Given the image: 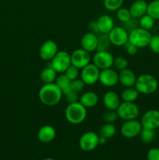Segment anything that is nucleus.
I'll use <instances>...</instances> for the list:
<instances>
[{
    "label": "nucleus",
    "mask_w": 159,
    "mask_h": 160,
    "mask_svg": "<svg viewBox=\"0 0 159 160\" xmlns=\"http://www.w3.org/2000/svg\"><path fill=\"white\" fill-rule=\"evenodd\" d=\"M137 78L134 72L130 69H124L118 73V82L124 88L134 87Z\"/></svg>",
    "instance_id": "17"
},
{
    "label": "nucleus",
    "mask_w": 159,
    "mask_h": 160,
    "mask_svg": "<svg viewBox=\"0 0 159 160\" xmlns=\"http://www.w3.org/2000/svg\"><path fill=\"white\" fill-rule=\"evenodd\" d=\"M116 112L118 118L123 120H136L140 114V109L134 102H123L117 108Z\"/></svg>",
    "instance_id": "5"
},
{
    "label": "nucleus",
    "mask_w": 159,
    "mask_h": 160,
    "mask_svg": "<svg viewBox=\"0 0 159 160\" xmlns=\"http://www.w3.org/2000/svg\"><path fill=\"white\" fill-rule=\"evenodd\" d=\"M87 110L80 102L70 103L65 109V117L72 124H80L87 118Z\"/></svg>",
    "instance_id": "2"
},
{
    "label": "nucleus",
    "mask_w": 159,
    "mask_h": 160,
    "mask_svg": "<svg viewBox=\"0 0 159 160\" xmlns=\"http://www.w3.org/2000/svg\"><path fill=\"white\" fill-rule=\"evenodd\" d=\"M154 20H155L153 19L151 16H149L148 14H145L139 19V26L143 29L149 31L154 27Z\"/></svg>",
    "instance_id": "30"
},
{
    "label": "nucleus",
    "mask_w": 159,
    "mask_h": 160,
    "mask_svg": "<svg viewBox=\"0 0 159 160\" xmlns=\"http://www.w3.org/2000/svg\"><path fill=\"white\" fill-rule=\"evenodd\" d=\"M80 45L83 49L88 52H94L98 47V34L91 32H87L81 37Z\"/></svg>",
    "instance_id": "16"
},
{
    "label": "nucleus",
    "mask_w": 159,
    "mask_h": 160,
    "mask_svg": "<svg viewBox=\"0 0 159 160\" xmlns=\"http://www.w3.org/2000/svg\"><path fill=\"white\" fill-rule=\"evenodd\" d=\"M117 132L116 127L112 123H106L101 126L99 130V136L104 138L108 140L109 138H112L115 135Z\"/></svg>",
    "instance_id": "26"
},
{
    "label": "nucleus",
    "mask_w": 159,
    "mask_h": 160,
    "mask_svg": "<svg viewBox=\"0 0 159 160\" xmlns=\"http://www.w3.org/2000/svg\"><path fill=\"white\" fill-rule=\"evenodd\" d=\"M102 119L105 123H112L116 121L118 119V114L115 110H110L107 109L105 112L102 113Z\"/></svg>",
    "instance_id": "34"
},
{
    "label": "nucleus",
    "mask_w": 159,
    "mask_h": 160,
    "mask_svg": "<svg viewBox=\"0 0 159 160\" xmlns=\"http://www.w3.org/2000/svg\"><path fill=\"white\" fill-rule=\"evenodd\" d=\"M98 81L107 88L115 87L118 83V73L112 68L102 70L100 72Z\"/></svg>",
    "instance_id": "15"
},
{
    "label": "nucleus",
    "mask_w": 159,
    "mask_h": 160,
    "mask_svg": "<svg viewBox=\"0 0 159 160\" xmlns=\"http://www.w3.org/2000/svg\"><path fill=\"white\" fill-rule=\"evenodd\" d=\"M134 87L140 94L151 95L157 91L158 82L153 75L143 73L137 78Z\"/></svg>",
    "instance_id": "3"
},
{
    "label": "nucleus",
    "mask_w": 159,
    "mask_h": 160,
    "mask_svg": "<svg viewBox=\"0 0 159 160\" xmlns=\"http://www.w3.org/2000/svg\"><path fill=\"white\" fill-rule=\"evenodd\" d=\"M147 4L145 0H136L131 4L129 11L131 16L134 19H140L143 15L147 14Z\"/></svg>",
    "instance_id": "20"
},
{
    "label": "nucleus",
    "mask_w": 159,
    "mask_h": 160,
    "mask_svg": "<svg viewBox=\"0 0 159 160\" xmlns=\"http://www.w3.org/2000/svg\"><path fill=\"white\" fill-rule=\"evenodd\" d=\"M140 93L135 88V87L125 88L121 92V99L123 102H134L138 98Z\"/></svg>",
    "instance_id": "24"
},
{
    "label": "nucleus",
    "mask_w": 159,
    "mask_h": 160,
    "mask_svg": "<svg viewBox=\"0 0 159 160\" xmlns=\"http://www.w3.org/2000/svg\"><path fill=\"white\" fill-rule=\"evenodd\" d=\"M135 20H136V19L132 18H132H131L130 20H129V21H127V22H126V23H123V27L129 33L132 30H133V29H135V28H138V26H137V21H135Z\"/></svg>",
    "instance_id": "40"
},
{
    "label": "nucleus",
    "mask_w": 159,
    "mask_h": 160,
    "mask_svg": "<svg viewBox=\"0 0 159 160\" xmlns=\"http://www.w3.org/2000/svg\"><path fill=\"white\" fill-rule=\"evenodd\" d=\"M63 94L55 83L44 84L38 92L41 102L46 106H55L59 104Z\"/></svg>",
    "instance_id": "1"
},
{
    "label": "nucleus",
    "mask_w": 159,
    "mask_h": 160,
    "mask_svg": "<svg viewBox=\"0 0 159 160\" xmlns=\"http://www.w3.org/2000/svg\"><path fill=\"white\" fill-rule=\"evenodd\" d=\"M88 29H89V31H90V32L94 33V34H100L99 31H98V25H97L96 21H93V22H90V23H89Z\"/></svg>",
    "instance_id": "42"
},
{
    "label": "nucleus",
    "mask_w": 159,
    "mask_h": 160,
    "mask_svg": "<svg viewBox=\"0 0 159 160\" xmlns=\"http://www.w3.org/2000/svg\"><path fill=\"white\" fill-rule=\"evenodd\" d=\"M124 0H104V8L109 11H117L122 7Z\"/></svg>",
    "instance_id": "31"
},
{
    "label": "nucleus",
    "mask_w": 159,
    "mask_h": 160,
    "mask_svg": "<svg viewBox=\"0 0 159 160\" xmlns=\"http://www.w3.org/2000/svg\"><path fill=\"white\" fill-rule=\"evenodd\" d=\"M101 70L94 63H89L84 68L81 69L80 79L85 83L87 85H92L96 84L99 80V75Z\"/></svg>",
    "instance_id": "8"
},
{
    "label": "nucleus",
    "mask_w": 159,
    "mask_h": 160,
    "mask_svg": "<svg viewBox=\"0 0 159 160\" xmlns=\"http://www.w3.org/2000/svg\"><path fill=\"white\" fill-rule=\"evenodd\" d=\"M85 85V83L80 78H77V79L71 81V83H70V88H71L72 91L78 93V92L83 91V89L84 88Z\"/></svg>",
    "instance_id": "36"
},
{
    "label": "nucleus",
    "mask_w": 159,
    "mask_h": 160,
    "mask_svg": "<svg viewBox=\"0 0 159 160\" xmlns=\"http://www.w3.org/2000/svg\"><path fill=\"white\" fill-rule=\"evenodd\" d=\"M42 160H55V159H52V158L48 157V158H45V159H43Z\"/></svg>",
    "instance_id": "44"
},
{
    "label": "nucleus",
    "mask_w": 159,
    "mask_h": 160,
    "mask_svg": "<svg viewBox=\"0 0 159 160\" xmlns=\"http://www.w3.org/2000/svg\"><path fill=\"white\" fill-rule=\"evenodd\" d=\"M59 52L58 45L52 40H47L39 48V56L45 61H51Z\"/></svg>",
    "instance_id": "13"
},
{
    "label": "nucleus",
    "mask_w": 159,
    "mask_h": 160,
    "mask_svg": "<svg viewBox=\"0 0 159 160\" xmlns=\"http://www.w3.org/2000/svg\"><path fill=\"white\" fill-rule=\"evenodd\" d=\"M103 104L107 109L116 111L117 108L120 105V97L116 92L108 91L103 95Z\"/></svg>",
    "instance_id": "19"
},
{
    "label": "nucleus",
    "mask_w": 159,
    "mask_h": 160,
    "mask_svg": "<svg viewBox=\"0 0 159 160\" xmlns=\"http://www.w3.org/2000/svg\"><path fill=\"white\" fill-rule=\"evenodd\" d=\"M80 148L84 152H91L99 145V134L94 131H87L81 135Z\"/></svg>",
    "instance_id": "7"
},
{
    "label": "nucleus",
    "mask_w": 159,
    "mask_h": 160,
    "mask_svg": "<svg viewBox=\"0 0 159 160\" xmlns=\"http://www.w3.org/2000/svg\"><path fill=\"white\" fill-rule=\"evenodd\" d=\"M55 83L62 90L63 95H65V94H67L69 92L71 91V88H70V83H71V81L69 79L68 77L64 73H60L59 76H57Z\"/></svg>",
    "instance_id": "25"
},
{
    "label": "nucleus",
    "mask_w": 159,
    "mask_h": 160,
    "mask_svg": "<svg viewBox=\"0 0 159 160\" xmlns=\"http://www.w3.org/2000/svg\"><path fill=\"white\" fill-rule=\"evenodd\" d=\"M117 18L118 19L120 22L122 23H126V22L129 21L131 18H132V16H131L130 11L129 9L125 7H121L117 10Z\"/></svg>",
    "instance_id": "32"
},
{
    "label": "nucleus",
    "mask_w": 159,
    "mask_h": 160,
    "mask_svg": "<svg viewBox=\"0 0 159 160\" xmlns=\"http://www.w3.org/2000/svg\"><path fill=\"white\" fill-rule=\"evenodd\" d=\"M106 142H107V139L99 136V145H104L106 143Z\"/></svg>",
    "instance_id": "43"
},
{
    "label": "nucleus",
    "mask_w": 159,
    "mask_h": 160,
    "mask_svg": "<svg viewBox=\"0 0 159 160\" xmlns=\"http://www.w3.org/2000/svg\"><path fill=\"white\" fill-rule=\"evenodd\" d=\"M155 130L147 129V128H142L139 136L140 137L142 142L145 144H149L154 141L155 138Z\"/></svg>",
    "instance_id": "28"
},
{
    "label": "nucleus",
    "mask_w": 159,
    "mask_h": 160,
    "mask_svg": "<svg viewBox=\"0 0 159 160\" xmlns=\"http://www.w3.org/2000/svg\"><path fill=\"white\" fill-rule=\"evenodd\" d=\"M112 43L107 34L100 33L98 34V47L96 51H108Z\"/></svg>",
    "instance_id": "27"
},
{
    "label": "nucleus",
    "mask_w": 159,
    "mask_h": 160,
    "mask_svg": "<svg viewBox=\"0 0 159 160\" xmlns=\"http://www.w3.org/2000/svg\"><path fill=\"white\" fill-rule=\"evenodd\" d=\"M148 46L153 52L159 54V35L152 36Z\"/></svg>",
    "instance_id": "37"
},
{
    "label": "nucleus",
    "mask_w": 159,
    "mask_h": 160,
    "mask_svg": "<svg viewBox=\"0 0 159 160\" xmlns=\"http://www.w3.org/2000/svg\"><path fill=\"white\" fill-rule=\"evenodd\" d=\"M56 136L55 129L51 125H44L37 131V138L42 143H50Z\"/></svg>",
    "instance_id": "18"
},
{
    "label": "nucleus",
    "mask_w": 159,
    "mask_h": 160,
    "mask_svg": "<svg viewBox=\"0 0 159 160\" xmlns=\"http://www.w3.org/2000/svg\"><path fill=\"white\" fill-rule=\"evenodd\" d=\"M147 14L154 20H159V0H153L148 3Z\"/></svg>",
    "instance_id": "29"
},
{
    "label": "nucleus",
    "mask_w": 159,
    "mask_h": 160,
    "mask_svg": "<svg viewBox=\"0 0 159 160\" xmlns=\"http://www.w3.org/2000/svg\"><path fill=\"white\" fill-rule=\"evenodd\" d=\"M147 160H159V148H151V149L147 152Z\"/></svg>",
    "instance_id": "39"
},
{
    "label": "nucleus",
    "mask_w": 159,
    "mask_h": 160,
    "mask_svg": "<svg viewBox=\"0 0 159 160\" xmlns=\"http://www.w3.org/2000/svg\"><path fill=\"white\" fill-rule=\"evenodd\" d=\"M70 56H71L72 65L77 67L80 70L88 65L91 60V56H90V52L83 49L82 48L75 49L70 54Z\"/></svg>",
    "instance_id": "12"
},
{
    "label": "nucleus",
    "mask_w": 159,
    "mask_h": 160,
    "mask_svg": "<svg viewBox=\"0 0 159 160\" xmlns=\"http://www.w3.org/2000/svg\"><path fill=\"white\" fill-rule=\"evenodd\" d=\"M64 96H65V100H66V102L69 103V104L79 102L80 98L79 96H78V93L76 92H73V91L72 90L70 91V92H69L67 94H65Z\"/></svg>",
    "instance_id": "38"
},
{
    "label": "nucleus",
    "mask_w": 159,
    "mask_h": 160,
    "mask_svg": "<svg viewBox=\"0 0 159 160\" xmlns=\"http://www.w3.org/2000/svg\"><path fill=\"white\" fill-rule=\"evenodd\" d=\"M142 125L140 122L136 120H125L124 123L121 125L120 133L122 135L126 138H133L140 134L142 129Z\"/></svg>",
    "instance_id": "9"
},
{
    "label": "nucleus",
    "mask_w": 159,
    "mask_h": 160,
    "mask_svg": "<svg viewBox=\"0 0 159 160\" xmlns=\"http://www.w3.org/2000/svg\"><path fill=\"white\" fill-rule=\"evenodd\" d=\"M57 78V72L51 67H48L42 70L40 73V80L43 84L55 83Z\"/></svg>",
    "instance_id": "23"
},
{
    "label": "nucleus",
    "mask_w": 159,
    "mask_h": 160,
    "mask_svg": "<svg viewBox=\"0 0 159 160\" xmlns=\"http://www.w3.org/2000/svg\"><path fill=\"white\" fill-rule=\"evenodd\" d=\"M108 35L112 45L115 46H124L129 42V32L123 27H114Z\"/></svg>",
    "instance_id": "10"
},
{
    "label": "nucleus",
    "mask_w": 159,
    "mask_h": 160,
    "mask_svg": "<svg viewBox=\"0 0 159 160\" xmlns=\"http://www.w3.org/2000/svg\"><path fill=\"white\" fill-rule=\"evenodd\" d=\"M151 37L149 31L138 27L129 33V42L138 48H144L149 45Z\"/></svg>",
    "instance_id": "4"
},
{
    "label": "nucleus",
    "mask_w": 159,
    "mask_h": 160,
    "mask_svg": "<svg viewBox=\"0 0 159 160\" xmlns=\"http://www.w3.org/2000/svg\"><path fill=\"white\" fill-rule=\"evenodd\" d=\"M125 50H126V53L129 56H134L137 53L138 51V48L137 46H135L134 45H132V43H130L129 42H128L126 45H124Z\"/></svg>",
    "instance_id": "41"
},
{
    "label": "nucleus",
    "mask_w": 159,
    "mask_h": 160,
    "mask_svg": "<svg viewBox=\"0 0 159 160\" xmlns=\"http://www.w3.org/2000/svg\"><path fill=\"white\" fill-rule=\"evenodd\" d=\"M98 25V31L101 34H108L112 28H114V20L112 17H111L107 14H103L100 16L96 21Z\"/></svg>",
    "instance_id": "21"
},
{
    "label": "nucleus",
    "mask_w": 159,
    "mask_h": 160,
    "mask_svg": "<svg viewBox=\"0 0 159 160\" xmlns=\"http://www.w3.org/2000/svg\"><path fill=\"white\" fill-rule=\"evenodd\" d=\"M65 75L69 78V79L70 81H73L75 79H77L80 76V69H78L77 67H74L73 65H71L66 70H65Z\"/></svg>",
    "instance_id": "35"
},
{
    "label": "nucleus",
    "mask_w": 159,
    "mask_h": 160,
    "mask_svg": "<svg viewBox=\"0 0 159 160\" xmlns=\"http://www.w3.org/2000/svg\"><path fill=\"white\" fill-rule=\"evenodd\" d=\"M114 59L108 51H97L93 56V63L100 70L111 68L113 66Z\"/></svg>",
    "instance_id": "11"
},
{
    "label": "nucleus",
    "mask_w": 159,
    "mask_h": 160,
    "mask_svg": "<svg viewBox=\"0 0 159 160\" xmlns=\"http://www.w3.org/2000/svg\"><path fill=\"white\" fill-rule=\"evenodd\" d=\"M98 95L94 92H86L80 97L79 102L86 108L94 107L98 102Z\"/></svg>",
    "instance_id": "22"
},
{
    "label": "nucleus",
    "mask_w": 159,
    "mask_h": 160,
    "mask_svg": "<svg viewBox=\"0 0 159 160\" xmlns=\"http://www.w3.org/2000/svg\"><path fill=\"white\" fill-rule=\"evenodd\" d=\"M71 56L66 51H59L51 60L50 67L57 73H63L71 66Z\"/></svg>",
    "instance_id": "6"
},
{
    "label": "nucleus",
    "mask_w": 159,
    "mask_h": 160,
    "mask_svg": "<svg viewBox=\"0 0 159 160\" xmlns=\"http://www.w3.org/2000/svg\"><path fill=\"white\" fill-rule=\"evenodd\" d=\"M113 66L118 70H123L124 69L128 68L129 66V62L128 59L124 56H117L116 58L114 59Z\"/></svg>",
    "instance_id": "33"
},
{
    "label": "nucleus",
    "mask_w": 159,
    "mask_h": 160,
    "mask_svg": "<svg viewBox=\"0 0 159 160\" xmlns=\"http://www.w3.org/2000/svg\"><path fill=\"white\" fill-rule=\"evenodd\" d=\"M141 125L147 129L156 130L159 128V111L157 109H150L143 115Z\"/></svg>",
    "instance_id": "14"
}]
</instances>
